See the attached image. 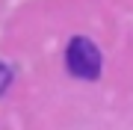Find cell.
Here are the masks:
<instances>
[{
  "mask_svg": "<svg viewBox=\"0 0 133 130\" xmlns=\"http://www.w3.org/2000/svg\"><path fill=\"white\" fill-rule=\"evenodd\" d=\"M101 65H104V59H101V50H98V44L92 39L74 36V39L68 42V47H65V68L74 77L98 80L101 77Z\"/></svg>",
  "mask_w": 133,
  "mask_h": 130,
  "instance_id": "6da1fadb",
  "label": "cell"
},
{
  "mask_svg": "<svg viewBox=\"0 0 133 130\" xmlns=\"http://www.w3.org/2000/svg\"><path fill=\"white\" fill-rule=\"evenodd\" d=\"M9 83H12V68L0 62V95L6 92V86H9Z\"/></svg>",
  "mask_w": 133,
  "mask_h": 130,
  "instance_id": "7a4b0ae2",
  "label": "cell"
}]
</instances>
